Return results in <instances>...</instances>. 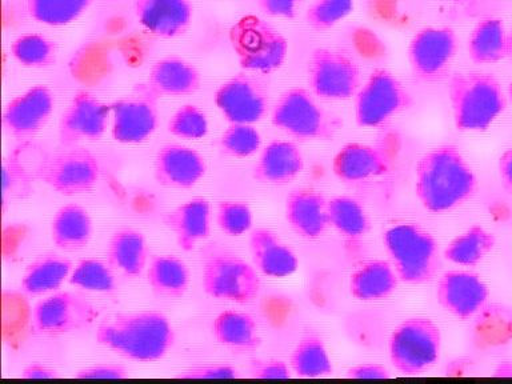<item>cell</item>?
Listing matches in <instances>:
<instances>
[{
  "mask_svg": "<svg viewBox=\"0 0 512 384\" xmlns=\"http://www.w3.org/2000/svg\"><path fill=\"white\" fill-rule=\"evenodd\" d=\"M478 190V178L455 146L432 148L415 168V195L424 210L443 214L468 202Z\"/></svg>",
  "mask_w": 512,
  "mask_h": 384,
  "instance_id": "obj_1",
  "label": "cell"
},
{
  "mask_svg": "<svg viewBox=\"0 0 512 384\" xmlns=\"http://www.w3.org/2000/svg\"><path fill=\"white\" fill-rule=\"evenodd\" d=\"M96 342L124 359L154 363L166 358L175 344V330L163 312H120L99 323Z\"/></svg>",
  "mask_w": 512,
  "mask_h": 384,
  "instance_id": "obj_2",
  "label": "cell"
},
{
  "mask_svg": "<svg viewBox=\"0 0 512 384\" xmlns=\"http://www.w3.org/2000/svg\"><path fill=\"white\" fill-rule=\"evenodd\" d=\"M456 128L486 131L506 110V96L499 80L487 72H458L447 88Z\"/></svg>",
  "mask_w": 512,
  "mask_h": 384,
  "instance_id": "obj_3",
  "label": "cell"
},
{
  "mask_svg": "<svg viewBox=\"0 0 512 384\" xmlns=\"http://www.w3.org/2000/svg\"><path fill=\"white\" fill-rule=\"evenodd\" d=\"M383 244L400 282L424 284L438 274L439 244L434 236L416 223H398L383 235Z\"/></svg>",
  "mask_w": 512,
  "mask_h": 384,
  "instance_id": "obj_4",
  "label": "cell"
},
{
  "mask_svg": "<svg viewBox=\"0 0 512 384\" xmlns=\"http://www.w3.org/2000/svg\"><path fill=\"white\" fill-rule=\"evenodd\" d=\"M232 51L247 72L272 74L286 62L288 42L266 19L244 15L228 31Z\"/></svg>",
  "mask_w": 512,
  "mask_h": 384,
  "instance_id": "obj_5",
  "label": "cell"
},
{
  "mask_svg": "<svg viewBox=\"0 0 512 384\" xmlns=\"http://www.w3.org/2000/svg\"><path fill=\"white\" fill-rule=\"evenodd\" d=\"M306 88L283 92L271 111V122L278 130L300 142L330 140L338 131V120L316 102Z\"/></svg>",
  "mask_w": 512,
  "mask_h": 384,
  "instance_id": "obj_6",
  "label": "cell"
},
{
  "mask_svg": "<svg viewBox=\"0 0 512 384\" xmlns=\"http://www.w3.org/2000/svg\"><path fill=\"white\" fill-rule=\"evenodd\" d=\"M202 288L212 299L248 304L258 298L262 280L254 264L230 251L219 250L204 260Z\"/></svg>",
  "mask_w": 512,
  "mask_h": 384,
  "instance_id": "obj_7",
  "label": "cell"
},
{
  "mask_svg": "<svg viewBox=\"0 0 512 384\" xmlns=\"http://www.w3.org/2000/svg\"><path fill=\"white\" fill-rule=\"evenodd\" d=\"M442 334L428 318H408L392 331L388 355L392 366L403 375L430 370L440 358Z\"/></svg>",
  "mask_w": 512,
  "mask_h": 384,
  "instance_id": "obj_8",
  "label": "cell"
},
{
  "mask_svg": "<svg viewBox=\"0 0 512 384\" xmlns=\"http://www.w3.org/2000/svg\"><path fill=\"white\" fill-rule=\"evenodd\" d=\"M354 99L355 122L364 128L383 126L414 104L411 92L386 68L372 71Z\"/></svg>",
  "mask_w": 512,
  "mask_h": 384,
  "instance_id": "obj_9",
  "label": "cell"
},
{
  "mask_svg": "<svg viewBox=\"0 0 512 384\" xmlns=\"http://www.w3.org/2000/svg\"><path fill=\"white\" fill-rule=\"evenodd\" d=\"M98 158L87 148L72 146L54 155L44 156L36 179L56 194L74 196L94 190L100 179Z\"/></svg>",
  "mask_w": 512,
  "mask_h": 384,
  "instance_id": "obj_10",
  "label": "cell"
},
{
  "mask_svg": "<svg viewBox=\"0 0 512 384\" xmlns=\"http://www.w3.org/2000/svg\"><path fill=\"white\" fill-rule=\"evenodd\" d=\"M310 91L323 100L355 98L362 75L355 60L334 48L319 47L311 52L307 64Z\"/></svg>",
  "mask_w": 512,
  "mask_h": 384,
  "instance_id": "obj_11",
  "label": "cell"
},
{
  "mask_svg": "<svg viewBox=\"0 0 512 384\" xmlns=\"http://www.w3.org/2000/svg\"><path fill=\"white\" fill-rule=\"evenodd\" d=\"M99 308L71 291H55L39 300L32 311V331L36 335L60 336L94 326Z\"/></svg>",
  "mask_w": 512,
  "mask_h": 384,
  "instance_id": "obj_12",
  "label": "cell"
},
{
  "mask_svg": "<svg viewBox=\"0 0 512 384\" xmlns=\"http://www.w3.org/2000/svg\"><path fill=\"white\" fill-rule=\"evenodd\" d=\"M158 100L146 83L131 95L112 102V139L122 144H140L150 139L159 124Z\"/></svg>",
  "mask_w": 512,
  "mask_h": 384,
  "instance_id": "obj_13",
  "label": "cell"
},
{
  "mask_svg": "<svg viewBox=\"0 0 512 384\" xmlns=\"http://www.w3.org/2000/svg\"><path fill=\"white\" fill-rule=\"evenodd\" d=\"M458 48V36L451 27L422 28L412 36L408 46L412 74L422 82L443 79Z\"/></svg>",
  "mask_w": 512,
  "mask_h": 384,
  "instance_id": "obj_14",
  "label": "cell"
},
{
  "mask_svg": "<svg viewBox=\"0 0 512 384\" xmlns=\"http://www.w3.org/2000/svg\"><path fill=\"white\" fill-rule=\"evenodd\" d=\"M214 100L220 114L230 124L259 123L270 110L266 87L246 72L232 76L220 84Z\"/></svg>",
  "mask_w": 512,
  "mask_h": 384,
  "instance_id": "obj_15",
  "label": "cell"
},
{
  "mask_svg": "<svg viewBox=\"0 0 512 384\" xmlns=\"http://www.w3.org/2000/svg\"><path fill=\"white\" fill-rule=\"evenodd\" d=\"M110 123V104L103 103L91 92L78 91L60 116L59 142L63 147L95 142L106 134Z\"/></svg>",
  "mask_w": 512,
  "mask_h": 384,
  "instance_id": "obj_16",
  "label": "cell"
},
{
  "mask_svg": "<svg viewBox=\"0 0 512 384\" xmlns=\"http://www.w3.org/2000/svg\"><path fill=\"white\" fill-rule=\"evenodd\" d=\"M55 108V96L47 86L36 84L16 95L4 107L3 127L12 138H34L50 120Z\"/></svg>",
  "mask_w": 512,
  "mask_h": 384,
  "instance_id": "obj_17",
  "label": "cell"
},
{
  "mask_svg": "<svg viewBox=\"0 0 512 384\" xmlns=\"http://www.w3.org/2000/svg\"><path fill=\"white\" fill-rule=\"evenodd\" d=\"M490 290L479 275L470 271L444 272L436 286V300L448 314L460 320L471 319L483 310Z\"/></svg>",
  "mask_w": 512,
  "mask_h": 384,
  "instance_id": "obj_18",
  "label": "cell"
},
{
  "mask_svg": "<svg viewBox=\"0 0 512 384\" xmlns=\"http://www.w3.org/2000/svg\"><path fill=\"white\" fill-rule=\"evenodd\" d=\"M206 172V159L194 148L170 143L156 152L154 178L160 186L191 190L204 178Z\"/></svg>",
  "mask_w": 512,
  "mask_h": 384,
  "instance_id": "obj_19",
  "label": "cell"
},
{
  "mask_svg": "<svg viewBox=\"0 0 512 384\" xmlns=\"http://www.w3.org/2000/svg\"><path fill=\"white\" fill-rule=\"evenodd\" d=\"M391 151L383 144L347 143L334 156L332 171L342 182L380 178L392 170Z\"/></svg>",
  "mask_w": 512,
  "mask_h": 384,
  "instance_id": "obj_20",
  "label": "cell"
},
{
  "mask_svg": "<svg viewBox=\"0 0 512 384\" xmlns=\"http://www.w3.org/2000/svg\"><path fill=\"white\" fill-rule=\"evenodd\" d=\"M140 26L160 39H175L186 34L194 18L191 0H134Z\"/></svg>",
  "mask_w": 512,
  "mask_h": 384,
  "instance_id": "obj_21",
  "label": "cell"
},
{
  "mask_svg": "<svg viewBox=\"0 0 512 384\" xmlns=\"http://www.w3.org/2000/svg\"><path fill=\"white\" fill-rule=\"evenodd\" d=\"M175 236L176 244L184 252L194 251L211 234L212 207L202 196L179 204L164 218Z\"/></svg>",
  "mask_w": 512,
  "mask_h": 384,
  "instance_id": "obj_22",
  "label": "cell"
},
{
  "mask_svg": "<svg viewBox=\"0 0 512 384\" xmlns=\"http://www.w3.org/2000/svg\"><path fill=\"white\" fill-rule=\"evenodd\" d=\"M287 223L304 239H318L326 232L328 200L312 188H296L286 199L284 208Z\"/></svg>",
  "mask_w": 512,
  "mask_h": 384,
  "instance_id": "obj_23",
  "label": "cell"
},
{
  "mask_svg": "<svg viewBox=\"0 0 512 384\" xmlns=\"http://www.w3.org/2000/svg\"><path fill=\"white\" fill-rule=\"evenodd\" d=\"M248 246L252 264L260 274L282 279L298 271V256L274 231L263 227L252 230Z\"/></svg>",
  "mask_w": 512,
  "mask_h": 384,
  "instance_id": "obj_24",
  "label": "cell"
},
{
  "mask_svg": "<svg viewBox=\"0 0 512 384\" xmlns=\"http://www.w3.org/2000/svg\"><path fill=\"white\" fill-rule=\"evenodd\" d=\"M147 86L158 98H179L195 94L202 86V75L194 64L179 56H166L151 67Z\"/></svg>",
  "mask_w": 512,
  "mask_h": 384,
  "instance_id": "obj_25",
  "label": "cell"
},
{
  "mask_svg": "<svg viewBox=\"0 0 512 384\" xmlns=\"http://www.w3.org/2000/svg\"><path fill=\"white\" fill-rule=\"evenodd\" d=\"M303 170L304 158L299 147L290 140H274L260 152L252 175L260 183L283 186L298 178Z\"/></svg>",
  "mask_w": 512,
  "mask_h": 384,
  "instance_id": "obj_26",
  "label": "cell"
},
{
  "mask_svg": "<svg viewBox=\"0 0 512 384\" xmlns=\"http://www.w3.org/2000/svg\"><path fill=\"white\" fill-rule=\"evenodd\" d=\"M107 262L128 278H138L150 263V247L146 236L135 228H119L108 242Z\"/></svg>",
  "mask_w": 512,
  "mask_h": 384,
  "instance_id": "obj_27",
  "label": "cell"
},
{
  "mask_svg": "<svg viewBox=\"0 0 512 384\" xmlns=\"http://www.w3.org/2000/svg\"><path fill=\"white\" fill-rule=\"evenodd\" d=\"M50 234L51 242L59 250H83L94 235V222L90 212L80 204H64L51 220Z\"/></svg>",
  "mask_w": 512,
  "mask_h": 384,
  "instance_id": "obj_28",
  "label": "cell"
},
{
  "mask_svg": "<svg viewBox=\"0 0 512 384\" xmlns=\"http://www.w3.org/2000/svg\"><path fill=\"white\" fill-rule=\"evenodd\" d=\"M211 330L220 346L238 354L256 351L262 344L258 323L247 312L222 311L212 320Z\"/></svg>",
  "mask_w": 512,
  "mask_h": 384,
  "instance_id": "obj_29",
  "label": "cell"
},
{
  "mask_svg": "<svg viewBox=\"0 0 512 384\" xmlns=\"http://www.w3.org/2000/svg\"><path fill=\"white\" fill-rule=\"evenodd\" d=\"M468 58L475 64H494L512 54V35L503 20H480L467 40Z\"/></svg>",
  "mask_w": 512,
  "mask_h": 384,
  "instance_id": "obj_30",
  "label": "cell"
},
{
  "mask_svg": "<svg viewBox=\"0 0 512 384\" xmlns=\"http://www.w3.org/2000/svg\"><path fill=\"white\" fill-rule=\"evenodd\" d=\"M394 266L387 260H368L350 275L348 288L352 298L360 302H375L394 294L399 284Z\"/></svg>",
  "mask_w": 512,
  "mask_h": 384,
  "instance_id": "obj_31",
  "label": "cell"
},
{
  "mask_svg": "<svg viewBox=\"0 0 512 384\" xmlns=\"http://www.w3.org/2000/svg\"><path fill=\"white\" fill-rule=\"evenodd\" d=\"M71 260L59 254H43L32 260L20 280V290L28 296H42L59 291L70 279Z\"/></svg>",
  "mask_w": 512,
  "mask_h": 384,
  "instance_id": "obj_32",
  "label": "cell"
},
{
  "mask_svg": "<svg viewBox=\"0 0 512 384\" xmlns=\"http://www.w3.org/2000/svg\"><path fill=\"white\" fill-rule=\"evenodd\" d=\"M30 296L22 290L2 291V340L11 350H19L32 331V311Z\"/></svg>",
  "mask_w": 512,
  "mask_h": 384,
  "instance_id": "obj_33",
  "label": "cell"
},
{
  "mask_svg": "<svg viewBox=\"0 0 512 384\" xmlns=\"http://www.w3.org/2000/svg\"><path fill=\"white\" fill-rule=\"evenodd\" d=\"M146 276L148 287L162 298H183L190 288V270L187 264L175 255L154 256L148 263Z\"/></svg>",
  "mask_w": 512,
  "mask_h": 384,
  "instance_id": "obj_34",
  "label": "cell"
},
{
  "mask_svg": "<svg viewBox=\"0 0 512 384\" xmlns=\"http://www.w3.org/2000/svg\"><path fill=\"white\" fill-rule=\"evenodd\" d=\"M495 246V235L480 224H474L447 244L443 256L456 266L475 267L491 254Z\"/></svg>",
  "mask_w": 512,
  "mask_h": 384,
  "instance_id": "obj_35",
  "label": "cell"
},
{
  "mask_svg": "<svg viewBox=\"0 0 512 384\" xmlns=\"http://www.w3.org/2000/svg\"><path fill=\"white\" fill-rule=\"evenodd\" d=\"M292 372L299 378H324L332 374V362L326 344L318 335L303 336L290 356Z\"/></svg>",
  "mask_w": 512,
  "mask_h": 384,
  "instance_id": "obj_36",
  "label": "cell"
},
{
  "mask_svg": "<svg viewBox=\"0 0 512 384\" xmlns=\"http://www.w3.org/2000/svg\"><path fill=\"white\" fill-rule=\"evenodd\" d=\"M328 222L340 235L358 240L370 231V219L362 204L350 196L328 200Z\"/></svg>",
  "mask_w": 512,
  "mask_h": 384,
  "instance_id": "obj_37",
  "label": "cell"
},
{
  "mask_svg": "<svg viewBox=\"0 0 512 384\" xmlns=\"http://www.w3.org/2000/svg\"><path fill=\"white\" fill-rule=\"evenodd\" d=\"M94 0H26L27 12L35 22L50 27L67 26L84 14Z\"/></svg>",
  "mask_w": 512,
  "mask_h": 384,
  "instance_id": "obj_38",
  "label": "cell"
},
{
  "mask_svg": "<svg viewBox=\"0 0 512 384\" xmlns=\"http://www.w3.org/2000/svg\"><path fill=\"white\" fill-rule=\"evenodd\" d=\"M27 144L16 148L2 166V212H6L7 198H24L31 192L32 179H36V171L27 164Z\"/></svg>",
  "mask_w": 512,
  "mask_h": 384,
  "instance_id": "obj_39",
  "label": "cell"
},
{
  "mask_svg": "<svg viewBox=\"0 0 512 384\" xmlns=\"http://www.w3.org/2000/svg\"><path fill=\"white\" fill-rule=\"evenodd\" d=\"M12 58L27 68H48L54 66L58 58V46L47 36L28 32L18 36L11 43Z\"/></svg>",
  "mask_w": 512,
  "mask_h": 384,
  "instance_id": "obj_40",
  "label": "cell"
},
{
  "mask_svg": "<svg viewBox=\"0 0 512 384\" xmlns=\"http://www.w3.org/2000/svg\"><path fill=\"white\" fill-rule=\"evenodd\" d=\"M114 271V267L108 262L86 258L75 264L68 282L80 290L112 294L118 287Z\"/></svg>",
  "mask_w": 512,
  "mask_h": 384,
  "instance_id": "obj_41",
  "label": "cell"
},
{
  "mask_svg": "<svg viewBox=\"0 0 512 384\" xmlns=\"http://www.w3.org/2000/svg\"><path fill=\"white\" fill-rule=\"evenodd\" d=\"M220 150L232 158L246 159L262 147V135L254 124H230L220 135Z\"/></svg>",
  "mask_w": 512,
  "mask_h": 384,
  "instance_id": "obj_42",
  "label": "cell"
},
{
  "mask_svg": "<svg viewBox=\"0 0 512 384\" xmlns=\"http://www.w3.org/2000/svg\"><path fill=\"white\" fill-rule=\"evenodd\" d=\"M167 130L178 139L200 140L206 138L210 124L202 108L196 104H183L171 115Z\"/></svg>",
  "mask_w": 512,
  "mask_h": 384,
  "instance_id": "obj_43",
  "label": "cell"
},
{
  "mask_svg": "<svg viewBox=\"0 0 512 384\" xmlns=\"http://www.w3.org/2000/svg\"><path fill=\"white\" fill-rule=\"evenodd\" d=\"M355 0H314L306 12V22L314 31L334 28L354 11Z\"/></svg>",
  "mask_w": 512,
  "mask_h": 384,
  "instance_id": "obj_44",
  "label": "cell"
},
{
  "mask_svg": "<svg viewBox=\"0 0 512 384\" xmlns=\"http://www.w3.org/2000/svg\"><path fill=\"white\" fill-rule=\"evenodd\" d=\"M216 224L224 234L238 238L251 231L254 214L247 203L238 200H224L216 208Z\"/></svg>",
  "mask_w": 512,
  "mask_h": 384,
  "instance_id": "obj_45",
  "label": "cell"
},
{
  "mask_svg": "<svg viewBox=\"0 0 512 384\" xmlns=\"http://www.w3.org/2000/svg\"><path fill=\"white\" fill-rule=\"evenodd\" d=\"M31 228L26 223L11 222L3 223L2 235H0V246H2V258L4 262H18L30 239Z\"/></svg>",
  "mask_w": 512,
  "mask_h": 384,
  "instance_id": "obj_46",
  "label": "cell"
},
{
  "mask_svg": "<svg viewBox=\"0 0 512 384\" xmlns=\"http://www.w3.org/2000/svg\"><path fill=\"white\" fill-rule=\"evenodd\" d=\"M180 379H236L240 378L238 368L227 363L198 364L180 372Z\"/></svg>",
  "mask_w": 512,
  "mask_h": 384,
  "instance_id": "obj_47",
  "label": "cell"
},
{
  "mask_svg": "<svg viewBox=\"0 0 512 384\" xmlns=\"http://www.w3.org/2000/svg\"><path fill=\"white\" fill-rule=\"evenodd\" d=\"M248 371L256 379H290L292 376L290 364L278 359L251 360Z\"/></svg>",
  "mask_w": 512,
  "mask_h": 384,
  "instance_id": "obj_48",
  "label": "cell"
},
{
  "mask_svg": "<svg viewBox=\"0 0 512 384\" xmlns=\"http://www.w3.org/2000/svg\"><path fill=\"white\" fill-rule=\"evenodd\" d=\"M128 371L126 367L118 363H100L84 367L76 371L74 378L78 379H126Z\"/></svg>",
  "mask_w": 512,
  "mask_h": 384,
  "instance_id": "obj_49",
  "label": "cell"
},
{
  "mask_svg": "<svg viewBox=\"0 0 512 384\" xmlns=\"http://www.w3.org/2000/svg\"><path fill=\"white\" fill-rule=\"evenodd\" d=\"M259 10L271 18L294 19L303 0H254Z\"/></svg>",
  "mask_w": 512,
  "mask_h": 384,
  "instance_id": "obj_50",
  "label": "cell"
},
{
  "mask_svg": "<svg viewBox=\"0 0 512 384\" xmlns=\"http://www.w3.org/2000/svg\"><path fill=\"white\" fill-rule=\"evenodd\" d=\"M347 378L351 379H388L391 378L390 371L382 364L362 363L356 364L347 371Z\"/></svg>",
  "mask_w": 512,
  "mask_h": 384,
  "instance_id": "obj_51",
  "label": "cell"
},
{
  "mask_svg": "<svg viewBox=\"0 0 512 384\" xmlns=\"http://www.w3.org/2000/svg\"><path fill=\"white\" fill-rule=\"evenodd\" d=\"M59 372L47 366V364L39 362L28 363L26 367L20 371V378L23 379H55L58 378Z\"/></svg>",
  "mask_w": 512,
  "mask_h": 384,
  "instance_id": "obj_52",
  "label": "cell"
},
{
  "mask_svg": "<svg viewBox=\"0 0 512 384\" xmlns=\"http://www.w3.org/2000/svg\"><path fill=\"white\" fill-rule=\"evenodd\" d=\"M498 170L504 186L512 191V148H508L500 155Z\"/></svg>",
  "mask_w": 512,
  "mask_h": 384,
  "instance_id": "obj_53",
  "label": "cell"
},
{
  "mask_svg": "<svg viewBox=\"0 0 512 384\" xmlns=\"http://www.w3.org/2000/svg\"><path fill=\"white\" fill-rule=\"evenodd\" d=\"M494 376H498V378H512V362H500L495 367Z\"/></svg>",
  "mask_w": 512,
  "mask_h": 384,
  "instance_id": "obj_54",
  "label": "cell"
},
{
  "mask_svg": "<svg viewBox=\"0 0 512 384\" xmlns=\"http://www.w3.org/2000/svg\"><path fill=\"white\" fill-rule=\"evenodd\" d=\"M508 95H510L511 103H512V82L510 83V87H508Z\"/></svg>",
  "mask_w": 512,
  "mask_h": 384,
  "instance_id": "obj_55",
  "label": "cell"
}]
</instances>
